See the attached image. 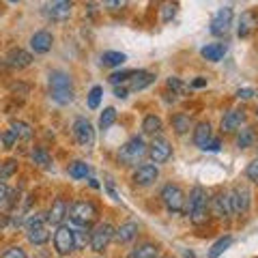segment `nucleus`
<instances>
[{"mask_svg":"<svg viewBox=\"0 0 258 258\" xmlns=\"http://www.w3.org/2000/svg\"><path fill=\"white\" fill-rule=\"evenodd\" d=\"M74 80L67 71H52L50 74V97L58 106H67L74 101Z\"/></svg>","mask_w":258,"mask_h":258,"instance_id":"1","label":"nucleus"},{"mask_svg":"<svg viewBox=\"0 0 258 258\" xmlns=\"http://www.w3.org/2000/svg\"><path fill=\"white\" fill-rule=\"evenodd\" d=\"M207 211H209V196H207V189L196 185L191 191H189V200H187V213H189V220L194 224H203L207 220Z\"/></svg>","mask_w":258,"mask_h":258,"instance_id":"2","label":"nucleus"},{"mask_svg":"<svg viewBox=\"0 0 258 258\" xmlns=\"http://www.w3.org/2000/svg\"><path fill=\"white\" fill-rule=\"evenodd\" d=\"M67 217L76 226H80V228H88V226L97 220V209L93 203H88V200H78V203L69 205Z\"/></svg>","mask_w":258,"mask_h":258,"instance_id":"3","label":"nucleus"},{"mask_svg":"<svg viewBox=\"0 0 258 258\" xmlns=\"http://www.w3.org/2000/svg\"><path fill=\"white\" fill-rule=\"evenodd\" d=\"M144 153H147V144L140 136H134V138H129L127 144H123L118 151V161L123 166H136L138 161L144 157Z\"/></svg>","mask_w":258,"mask_h":258,"instance_id":"4","label":"nucleus"},{"mask_svg":"<svg viewBox=\"0 0 258 258\" xmlns=\"http://www.w3.org/2000/svg\"><path fill=\"white\" fill-rule=\"evenodd\" d=\"M54 249L58 256H67L76 249V237H74V228L67 224H60L54 232Z\"/></svg>","mask_w":258,"mask_h":258,"instance_id":"5","label":"nucleus"},{"mask_svg":"<svg viewBox=\"0 0 258 258\" xmlns=\"http://www.w3.org/2000/svg\"><path fill=\"white\" fill-rule=\"evenodd\" d=\"M161 200H164V205L170 213H181L185 209V194L179 185H174V183L164 185V189H161Z\"/></svg>","mask_w":258,"mask_h":258,"instance_id":"6","label":"nucleus"},{"mask_svg":"<svg viewBox=\"0 0 258 258\" xmlns=\"http://www.w3.org/2000/svg\"><path fill=\"white\" fill-rule=\"evenodd\" d=\"M112 239H114V228H112L110 224H97V228L91 232V241H88V245H91L93 252L99 254L110 245Z\"/></svg>","mask_w":258,"mask_h":258,"instance_id":"7","label":"nucleus"},{"mask_svg":"<svg viewBox=\"0 0 258 258\" xmlns=\"http://www.w3.org/2000/svg\"><path fill=\"white\" fill-rule=\"evenodd\" d=\"M74 136H76V140H78L80 147L91 149L95 144V129L91 125V120L84 118V116H78L76 123H74Z\"/></svg>","mask_w":258,"mask_h":258,"instance_id":"8","label":"nucleus"},{"mask_svg":"<svg viewBox=\"0 0 258 258\" xmlns=\"http://www.w3.org/2000/svg\"><path fill=\"white\" fill-rule=\"evenodd\" d=\"M147 153H149L153 164H166V161L172 157V147L166 138H159L157 136V138H153V142L149 144Z\"/></svg>","mask_w":258,"mask_h":258,"instance_id":"9","label":"nucleus"},{"mask_svg":"<svg viewBox=\"0 0 258 258\" xmlns=\"http://www.w3.org/2000/svg\"><path fill=\"white\" fill-rule=\"evenodd\" d=\"M230 26H232V9L230 7H224V9H220L211 18V28L209 30H211V35L222 37L230 30Z\"/></svg>","mask_w":258,"mask_h":258,"instance_id":"10","label":"nucleus"},{"mask_svg":"<svg viewBox=\"0 0 258 258\" xmlns=\"http://www.w3.org/2000/svg\"><path fill=\"white\" fill-rule=\"evenodd\" d=\"M243 123H245V110L235 108V110H228L222 116L220 129H222V134H235L239 127H243Z\"/></svg>","mask_w":258,"mask_h":258,"instance_id":"11","label":"nucleus"},{"mask_svg":"<svg viewBox=\"0 0 258 258\" xmlns=\"http://www.w3.org/2000/svg\"><path fill=\"white\" fill-rule=\"evenodd\" d=\"M159 176V170H157V164H142L136 168L134 172V183L140 185V187H149V185H153L157 181Z\"/></svg>","mask_w":258,"mask_h":258,"instance_id":"12","label":"nucleus"},{"mask_svg":"<svg viewBox=\"0 0 258 258\" xmlns=\"http://www.w3.org/2000/svg\"><path fill=\"white\" fill-rule=\"evenodd\" d=\"M228 198H230L232 213H239V215L247 213V209H249V191H247V187H243V185H237V187L228 194Z\"/></svg>","mask_w":258,"mask_h":258,"instance_id":"13","label":"nucleus"},{"mask_svg":"<svg viewBox=\"0 0 258 258\" xmlns=\"http://www.w3.org/2000/svg\"><path fill=\"white\" fill-rule=\"evenodd\" d=\"M52 43H54V37L50 30H37L30 37V50L35 54H47L52 50Z\"/></svg>","mask_w":258,"mask_h":258,"instance_id":"14","label":"nucleus"},{"mask_svg":"<svg viewBox=\"0 0 258 258\" xmlns=\"http://www.w3.org/2000/svg\"><path fill=\"white\" fill-rule=\"evenodd\" d=\"M153 82H155V76L149 74V71H134V76L127 80V91L129 93H138V91H144L147 86H151Z\"/></svg>","mask_w":258,"mask_h":258,"instance_id":"15","label":"nucleus"},{"mask_svg":"<svg viewBox=\"0 0 258 258\" xmlns=\"http://www.w3.org/2000/svg\"><path fill=\"white\" fill-rule=\"evenodd\" d=\"M5 60L9 64V69H26V67H30L32 56L26 50H22V47H11Z\"/></svg>","mask_w":258,"mask_h":258,"instance_id":"16","label":"nucleus"},{"mask_svg":"<svg viewBox=\"0 0 258 258\" xmlns=\"http://www.w3.org/2000/svg\"><path fill=\"white\" fill-rule=\"evenodd\" d=\"M45 13L52 20H67L71 15V0H54L52 5L45 7Z\"/></svg>","mask_w":258,"mask_h":258,"instance_id":"17","label":"nucleus"},{"mask_svg":"<svg viewBox=\"0 0 258 258\" xmlns=\"http://www.w3.org/2000/svg\"><path fill=\"white\" fill-rule=\"evenodd\" d=\"M258 28V15L254 11H245L243 15H241V20H239V28H237V35L241 39H245L249 37L252 32Z\"/></svg>","mask_w":258,"mask_h":258,"instance_id":"18","label":"nucleus"},{"mask_svg":"<svg viewBox=\"0 0 258 258\" xmlns=\"http://www.w3.org/2000/svg\"><path fill=\"white\" fill-rule=\"evenodd\" d=\"M67 203H64L62 198H56L54 200V205L50 207V211H47V215H45V220L50 222V224H56V226H60L62 224V220L67 217Z\"/></svg>","mask_w":258,"mask_h":258,"instance_id":"19","label":"nucleus"},{"mask_svg":"<svg viewBox=\"0 0 258 258\" xmlns=\"http://www.w3.org/2000/svg\"><path fill=\"white\" fill-rule=\"evenodd\" d=\"M213 140V132H211V125L209 123H198L196 129H194V144H196L198 149H207V144Z\"/></svg>","mask_w":258,"mask_h":258,"instance_id":"20","label":"nucleus"},{"mask_svg":"<svg viewBox=\"0 0 258 258\" xmlns=\"http://www.w3.org/2000/svg\"><path fill=\"white\" fill-rule=\"evenodd\" d=\"M211 209L215 217H230L232 215V207H230V198L228 194H217L211 200Z\"/></svg>","mask_w":258,"mask_h":258,"instance_id":"21","label":"nucleus"},{"mask_svg":"<svg viewBox=\"0 0 258 258\" xmlns=\"http://www.w3.org/2000/svg\"><path fill=\"white\" fill-rule=\"evenodd\" d=\"M136 237H138V224L136 222H125L114 230V239L118 243H129V241H134Z\"/></svg>","mask_w":258,"mask_h":258,"instance_id":"22","label":"nucleus"},{"mask_svg":"<svg viewBox=\"0 0 258 258\" xmlns=\"http://www.w3.org/2000/svg\"><path fill=\"white\" fill-rule=\"evenodd\" d=\"M237 147L239 149H249V147H254V142H256V129L254 127H239L237 129Z\"/></svg>","mask_w":258,"mask_h":258,"instance_id":"23","label":"nucleus"},{"mask_svg":"<svg viewBox=\"0 0 258 258\" xmlns=\"http://www.w3.org/2000/svg\"><path fill=\"white\" fill-rule=\"evenodd\" d=\"M200 54H203V58H205V60H209V62H217V60H222V58H224L226 45H224V43H209V45H205L203 50H200Z\"/></svg>","mask_w":258,"mask_h":258,"instance_id":"24","label":"nucleus"},{"mask_svg":"<svg viewBox=\"0 0 258 258\" xmlns=\"http://www.w3.org/2000/svg\"><path fill=\"white\" fill-rule=\"evenodd\" d=\"M26 239L32 245H45L50 241V232H47L45 226H37V228L26 230Z\"/></svg>","mask_w":258,"mask_h":258,"instance_id":"25","label":"nucleus"},{"mask_svg":"<svg viewBox=\"0 0 258 258\" xmlns=\"http://www.w3.org/2000/svg\"><path fill=\"white\" fill-rule=\"evenodd\" d=\"M157 256H159V247L155 243H142L129 252V258H157Z\"/></svg>","mask_w":258,"mask_h":258,"instance_id":"26","label":"nucleus"},{"mask_svg":"<svg viewBox=\"0 0 258 258\" xmlns=\"http://www.w3.org/2000/svg\"><path fill=\"white\" fill-rule=\"evenodd\" d=\"M161 118L159 116H155V114H149V116H144V120H142V132L147 134V136H159V132H161Z\"/></svg>","mask_w":258,"mask_h":258,"instance_id":"27","label":"nucleus"},{"mask_svg":"<svg viewBox=\"0 0 258 258\" xmlns=\"http://www.w3.org/2000/svg\"><path fill=\"white\" fill-rule=\"evenodd\" d=\"M172 127H174V132L183 136V134H187L189 132V127H191V120L187 114H183V112H179V114H174L172 116Z\"/></svg>","mask_w":258,"mask_h":258,"instance_id":"28","label":"nucleus"},{"mask_svg":"<svg viewBox=\"0 0 258 258\" xmlns=\"http://www.w3.org/2000/svg\"><path fill=\"white\" fill-rule=\"evenodd\" d=\"M32 161H35L37 166H41V168H50L52 166L50 153H47L43 147H35V149H32Z\"/></svg>","mask_w":258,"mask_h":258,"instance_id":"29","label":"nucleus"},{"mask_svg":"<svg viewBox=\"0 0 258 258\" xmlns=\"http://www.w3.org/2000/svg\"><path fill=\"white\" fill-rule=\"evenodd\" d=\"M127 60V56L123 52H103L101 56V62L106 64V67H120Z\"/></svg>","mask_w":258,"mask_h":258,"instance_id":"30","label":"nucleus"},{"mask_svg":"<svg viewBox=\"0 0 258 258\" xmlns=\"http://www.w3.org/2000/svg\"><path fill=\"white\" fill-rule=\"evenodd\" d=\"M11 129L15 132V136H18V142H20V140H30V138H32V129H30L28 123H24V120H13Z\"/></svg>","mask_w":258,"mask_h":258,"instance_id":"31","label":"nucleus"},{"mask_svg":"<svg viewBox=\"0 0 258 258\" xmlns=\"http://www.w3.org/2000/svg\"><path fill=\"white\" fill-rule=\"evenodd\" d=\"M230 245H232V237H222L220 241H215L211 249H209V258H220Z\"/></svg>","mask_w":258,"mask_h":258,"instance_id":"32","label":"nucleus"},{"mask_svg":"<svg viewBox=\"0 0 258 258\" xmlns=\"http://www.w3.org/2000/svg\"><path fill=\"white\" fill-rule=\"evenodd\" d=\"M88 172H91V168H88L86 161H74V164L69 166V176L71 179H86Z\"/></svg>","mask_w":258,"mask_h":258,"instance_id":"33","label":"nucleus"},{"mask_svg":"<svg viewBox=\"0 0 258 258\" xmlns=\"http://www.w3.org/2000/svg\"><path fill=\"white\" fill-rule=\"evenodd\" d=\"M176 9H179V5H176L174 0H166V3L161 5V11H159L161 22H170L174 15H176Z\"/></svg>","mask_w":258,"mask_h":258,"instance_id":"34","label":"nucleus"},{"mask_svg":"<svg viewBox=\"0 0 258 258\" xmlns=\"http://www.w3.org/2000/svg\"><path fill=\"white\" fill-rule=\"evenodd\" d=\"M15 172H18V161L15 159H7L5 164H0V181H7L9 176H13Z\"/></svg>","mask_w":258,"mask_h":258,"instance_id":"35","label":"nucleus"},{"mask_svg":"<svg viewBox=\"0 0 258 258\" xmlns=\"http://www.w3.org/2000/svg\"><path fill=\"white\" fill-rule=\"evenodd\" d=\"M114 123H116V110L114 108H106L101 112V116H99V127L101 129H110Z\"/></svg>","mask_w":258,"mask_h":258,"instance_id":"36","label":"nucleus"},{"mask_svg":"<svg viewBox=\"0 0 258 258\" xmlns=\"http://www.w3.org/2000/svg\"><path fill=\"white\" fill-rule=\"evenodd\" d=\"M45 215L43 213H30L26 220H24V226H26V230L30 228H37V226H45Z\"/></svg>","mask_w":258,"mask_h":258,"instance_id":"37","label":"nucleus"},{"mask_svg":"<svg viewBox=\"0 0 258 258\" xmlns=\"http://www.w3.org/2000/svg\"><path fill=\"white\" fill-rule=\"evenodd\" d=\"M101 95H103V88H101V86H93V88H91V93H88V108H91V110H97V108H99Z\"/></svg>","mask_w":258,"mask_h":258,"instance_id":"38","label":"nucleus"},{"mask_svg":"<svg viewBox=\"0 0 258 258\" xmlns=\"http://www.w3.org/2000/svg\"><path fill=\"white\" fill-rule=\"evenodd\" d=\"M0 140H3V147H5V149H13L15 144H18V136H15V132L9 127L3 136H0Z\"/></svg>","mask_w":258,"mask_h":258,"instance_id":"39","label":"nucleus"},{"mask_svg":"<svg viewBox=\"0 0 258 258\" xmlns=\"http://www.w3.org/2000/svg\"><path fill=\"white\" fill-rule=\"evenodd\" d=\"M132 76H134V71H116V74H112V76H110V84H114V86L125 84Z\"/></svg>","mask_w":258,"mask_h":258,"instance_id":"40","label":"nucleus"},{"mask_svg":"<svg viewBox=\"0 0 258 258\" xmlns=\"http://www.w3.org/2000/svg\"><path fill=\"white\" fill-rule=\"evenodd\" d=\"M0 258H28V256H26V252H24L20 245H11V247H7V249H5Z\"/></svg>","mask_w":258,"mask_h":258,"instance_id":"41","label":"nucleus"},{"mask_svg":"<svg viewBox=\"0 0 258 258\" xmlns=\"http://www.w3.org/2000/svg\"><path fill=\"white\" fill-rule=\"evenodd\" d=\"M168 88H172L174 93H179V95H183V93H187V84H183L179 78H168Z\"/></svg>","mask_w":258,"mask_h":258,"instance_id":"42","label":"nucleus"},{"mask_svg":"<svg viewBox=\"0 0 258 258\" xmlns=\"http://www.w3.org/2000/svg\"><path fill=\"white\" fill-rule=\"evenodd\" d=\"M74 237H76V249H78V247H84L88 241H91V235H86V228L74 230Z\"/></svg>","mask_w":258,"mask_h":258,"instance_id":"43","label":"nucleus"},{"mask_svg":"<svg viewBox=\"0 0 258 258\" xmlns=\"http://www.w3.org/2000/svg\"><path fill=\"white\" fill-rule=\"evenodd\" d=\"M129 0H101V5L106 7L108 11H118V9H125Z\"/></svg>","mask_w":258,"mask_h":258,"instance_id":"44","label":"nucleus"},{"mask_svg":"<svg viewBox=\"0 0 258 258\" xmlns=\"http://www.w3.org/2000/svg\"><path fill=\"white\" fill-rule=\"evenodd\" d=\"M245 174H247V179L249 181H254V183H258V159H254L252 164L247 166V170H245Z\"/></svg>","mask_w":258,"mask_h":258,"instance_id":"45","label":"nucleus"},{"mask_svg":"<svg viewBox=\"0 0 258 258\" xmlns=\"http://www.w3.org/2000/svg\"><path fill=\"white\" fill-rule=\"evenodd\" d=\"M11 194H9V187H7V185L0 181V205H5L7 203V198H9Z\"/></svg>","mask_w":258,"mask_h":258,"instance_id":"46","label":"nucleus"},{"mask_svg":"<svg viewBox=\"0 0 258 258\" xmlns=\"http://www.w3.org/2000/svg\"><path fill=\"white\" fill-rule=\"evenodd\" d=\"M237 97H239V99H252V97H254V91H252V88H239V91H237Z\"/></svg>","mask_w":258,"mask_h":258,"instance_id":"47","label":"nucleus"},{"mask_svg":"<svg viewBox=\"0 0 258 258\" xmlns=\"http://www.w3.org/2000/svg\"><path fill=\"white\" fill-rule=\"evenodd\" d=\"M220 147H222V142L217 140V138H213L211 142L207 144V149H205V151H220Z\"/></svg>","mask_w":258,"mask_h":258,"instance_id":"48","label":"nucleus"},{"mask_svg":"<svg viewBox=\"0 0 258 258\" xmlns=\"http://www.w3.org/2000/svg\"><path fill=\"white\" fill-rule=\"evenodd\" d=\"M114 95L118 97V99H125V97L129 95V91H127L125 86H116V88H114Z\"/></svg>","mask_w":258,"mask_h":258,"instance_id":"49","label":"nucleus"},{"mask_svg":"<svg viewBox=\"0 0 258 258\" xmlns=\"http://www.w3.org/2000/svg\"><path fill=\"white\" fill-rule=\"evenodd\" d=\"M106 189H108V194H110V196L114 198V200H120L118 194H116V189H114V185H112V181H106Z\"/></svg>","mask_w":258,"mask_h":258,"instance_id":"50","label":"nucleus"},{"mask_svg":"<svg viewBox=\"0 0 258 258\" xmlns=\"http://www.w3.org/2000/svg\"><path fill=\"white\" fill-rule=\"evenodd\" d=\"M191 86H194V88H203V86H207V80H203V78H200V80H194Z\"/></svg>","mask_w":258,"mask_h":258,"instance_id":"51","label":"nucleus"},{"mask_svg":"<svg viewBox=\"0 0 258 258\" xmlns=\"http://www.w3.org/2000/svg\"><path fill=\"white\" fill-rule=\"evenodd\" d=\"M9 3H20V0H9Z\"/></svg>","mask_w":258,"mask_h":258,"instance_id":"52","label":"nucleus"}]
</instances>
